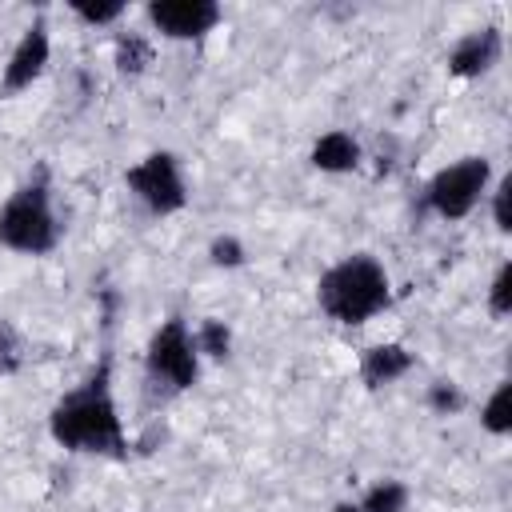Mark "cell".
<instances>
[{"instance_id": "1", "label": "cell", "mask_w": 512, "mask_h": 512, "mask_svg": "<svg viewBox=\"0 0 512 512\" xmlns=\"http://www.w3.org/2000/svg\"><path fill=\"white\" fill-rule=\"evenodd\" d=\"M52 440L64 444L68 452H92V456H128V440L116 416V400H112V368L108 356L100 360V368L72 388L48 416Z\"/></svg>"}, {"instance_id": "2", "label": "cell", "mask_w": 512, "mask_h": 512, "mask_svg": "<svg viewBox=\"0 0 512 512\" xmlns=\"http://www.w3.org/2000/svg\"><path fill=\"white\" fill-rule=\"evenodd\" d=\"M388 272L368 256V252H356L340 264H332L320 284H316V300L320 308L340 320V324H364L372 320L384 304H388Z\"/></svg>"}, {"instance_id": "3", "label": "cell", "mask_w": 512, "mask_h": 512, "mask_svg": "<svg viewBox=\"0 0 512 512\" xmlns=\"http://www.w3.org/2000/svg\"><path fill=\"white\" fill-rule=\"evenodd\" d=\"M60 240V224L52 216V192H48V168L40 164L28 184H20L8 204L0 208V244L12 252L44 256Z\"/></svg>"}, {"instance_id": "4", "label": "cell", "mask_w": 512, "mask_h": 512, "mask_svg": "<svg viewBox=\"0 0 512 512\" xmlns=\"http://www.w3.org/2000/svg\"><path fill=\"white\" fill-rule=\"evenodd\" d=\"M196 344L184 328V320H168L152 344H148V392H160V400L184 392L196 384Z\"/></svg>"}, {"instance_id": "5", "label": "cell", "mask_w": 512, "mask_h": 512, "mask_svg": "<svg viewBox=\"0 0 512 512\" xmlns=\"http://www.w3.org/2000/svg\"><path fill=\"white\" fill-rule=\"evenodd\" d=\"M488 172H492V168H488L484 156H464V160L440 168V172L432 176V184H428V204H432L440 216H448V220L468 216V212L476 208L484 184H488Z\"/></svg>"}, {"instance_id": "6", "label": "cell", "mask_w": 512, "mask_h": 512, "mask_svg": "<svg viewBox=\"0 0 512 512\" xmlns=\"http://www.w3.org/2000/svg\"><path fill=\"white\" fill-rule=\"evenodd\" d=\"M124 184L152 208V212H176L184 208L188 192H184V180H180V164L172 152H152L144 156L136 168L124 172Z\"/></svg>"}, {"instance_id": "7", "label": "cell", "mask_w": 512, "mask_h": 512, "mask_svg": "<svg viewBox=\"0 0 512 512\" xmlns=\"http://www.w3.org/2000/svg\"><path fill=\"white\" fill-rule=\"evenodd\" d=\"M220 4L216 0H152L148 4V20L172 36V40H196L204 32H212L220 24Z\"/></svg>"}, {"instance_id": "8", "label": "cell", "mask_w": 512, "mask_h": 512, "mask_svg": "<svg viewBox=\"0 0 512 512\" xmlns=\"http://www.w3.org/2000/svg\"><path fill=\"white\" fill-rule=\"evenodd\" d=\"M48 52H52L48 24H44V16H36V20L24 28V36H20V44L12 48V56H8V68H4L0 92H4V96H12V92H20V88H28V84L44 72Z\"/></svg>"}, {"instance_id": "9", "label": "cell", "mask_w": 512, "mask_h": 512, "mask_svg": "<svg viewBox=\"0 0 512 512\" xmlns=\"http://www.w3.org/2000/svg\"><path fill=\"white\" fill-rule=\"evenodd\" d=\"M500 28L496 24H484L476 32H468L452 52H448V72L452 76H480L488 72L496 60H500Z\"/></svg>"}, {"instance_id": "10", "label": "cell", "mask_w": 512, "mask_h": 512, "mask_svg": "<svg viewBox=\"0 0 512 512\" xmlns=\"http://www.w3.org/2000/svg\"><path fill=\"white\" fill-rule=\"evenodd\" d=\"M408 368H412V352L408 348H400V344H376L360 360V380L368 388H380V384H392L396 376H404Z\"/></svg>"}, {"instance_id": "11", "label": "cell", "mask_w": 512, "mask_h": 512, "mask_svg": "<svg viewBox=\"0 0 512 512\" xmlns=\"http://www.w3.org/2000/svg\"><path fill=\"white\" fill-rule=\"evenodd\" d=\"M312 164L320 172H352L360 164V144L348 132H324L312 144Z\"/></svg>"}, {"instance_id": "12", "label": "cell", "mask_w": 512, "mask_h": 512, "mask_svg": "<svg viewBox=\"0 0 512 512\" xmlns=\"http://www.w3.org/2000/svg\"><path fill=\"white\" fill-rule=\"evenodd\" d=\"M148 64H152V44H148V36H140V32H120V36H116V68H120L124 76H140Z\"/></svg>"}, {"instance_id": "13", "label": "cell", "mask_w": 512, "mask_h": 512, "mask_svg": "<svg viewBox=\"0 0 512 512\" xmlns=\"http://www.w3.org/2000/svg\"><path fill=\"white\" fill-rule=\"evenodd\" d=\"M408 504V488L400 480H380L376 488H368L360 512H404Z\"/></svg>"}, {"instance_id": "14", "label": "cell", "mask_w": 512, "mask_h": 512, "mask_svg": "<svg viewBox=\"0 0 512 512\" xmlns=\"http://www.w3.org/2000/svg\"><path fill=\"white\" fill-rule=\"evenodd\" d=\"M484 428L492 432V436H504V432H512V384H500L496 392H492V400L484 404Z\"/></svg>"}, {"instance_id": "15", "label": "cell", "mask_w": 512, "mask_h": 512, "mask_svg": "<svg viewBox=\"0 0 512 512\" xmlns=\"http://www.w3.org/2000/svg\"><path fill=\"white\" fill-rule=\"evenodd\" d=\"M192 344H196V352H204V356H228V344H232V332L224 328V320H204L200 324V332L192 336Z\"/></svg>"}, {"instance_id": "16", "label": "cell", "mask_w": 512, "mask_h": 512, "mask_svg": "<svg viewBox=\"0 0 512 512\" xmlns=\"http://www.w3.org/2000/svg\"><path fill=\"white\" fill-rule=\"evenodd\" d=\"M20 364H24V340L12 320H0V376L20 372Z\"/></svg>"}, {"instance_id": "17", "label": "cell", "mask_w": 512, "mask_h": 512, "mask_svg": "<svg viewBox=\"0 0 512 512\" xmlns=\"http://www.w3.org/2000/svg\"><path fill=\"white\" fill-rule=\"evenodd\" d=\"M428 408L440 412V416H452V412L464 408V392H460L452 380H436V384L428 388Z\"/></svg>"}, {"instance_id": "18", "label": "cell", "mask_w": 512, "mask_h": 512, "mask_svg": "<svg viewBox=\"0 0 512 512\" xmlns=\"http://www.w3.org/2000/svg\"><path fill=\"white\" fill-rule=\"evenodd\" d=\"M488 308L496 316H508L512 312V264H504L492 280V292H488Z\"/></svg>"}, {"instance_id": "19", "label": "cell", "mask_w": 512, "mask_h": 512, "mask_svg": "<svg viewBox=\"0 0 512 512\" xmlns=\"http://www.w3.org/2000/svg\"><path fill=\"white\" fill-rule=\"evenodd\" d=\"M208 256H212V264H220V268H236V264H244V248H240L236 236H216L212 248H208Z\"/></svg>"}, {"instance_id": "20", "label": "cell", "mask_w": 512, "mask_h": 512, "mask_svg": "<svg viewBox=\"0 0 512 512\" xmlns=\"http://www.w3.org/2000/svg\"><path fill=\"white\" fill-rule=\"evenodd\" d=\"M72 12L84 24H112V20L124 16V4H72Z\"/></svg>"}, {"instance_id": "21", "label": "cell", "mask_w": 512, "mask_h": 512, "mask_svg": "<svg viewBox=\"0 0 512 512\" xmlns=\"http://www.w3.org/2000/svg\"><path fill=\"white\" fill-rule=\"evenodd\" d=\"M492 212H496V228H500V232H512V176H504V180H500Z\"/></svg>"}, {"instance_id": "22", "label": "cell", "mask_w": 512, "mask_h": 512, "mask_svg": "<svg viewBox=\"0 0 512 512\" xmlns=\"http://www.w3.org/2000/svg\"><path fill=\"white\" fill-rule=\"evenodd\" d=\"M332 512H360V508H356V504H336Z\"/></svg>"}]
</instances>
